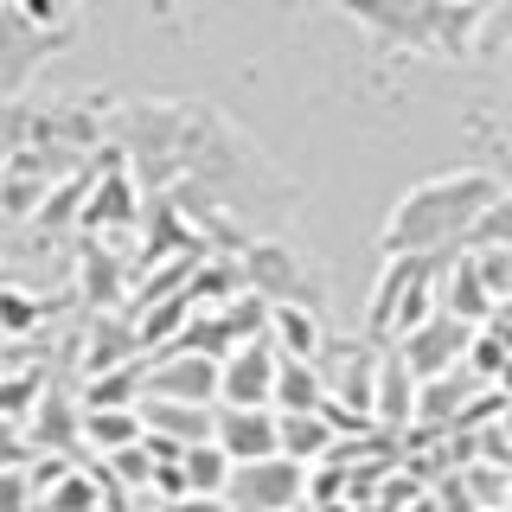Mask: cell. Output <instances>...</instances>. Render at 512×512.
<instances>
[{"instance_id":"6da1fadb","label":"cell","mask_w":512,"mask_h":512,"mask_svg":"<svg viewBox=\"0 0 512 512\" xmlns=\"http://www.w3.org/2000/svg\"><path fill=\"white\" fill-rule=\"evenodd\" d=\"M180 180L199 186L218 212L231 218H276L295 205V186L269 167V154L218 109H186V135H180Z\"/></svg>"},{"instance_id":"7a4b0ae2","label":"cell","mask_w":512,"mask_h":512,"mask_svg":"<svg viewBox=\"0 0 512 512\" xmlns=\"http://www.w3.org/2000/svg\"><path fill=\"white\" fill-rule=\"evenodd\" d=\"M500 180L493 173H436V180L410 186L404 199L391 205V218H384L378 231V250L384 256H429V250H461L468 244V231L480 224V212H487L493 199H500Z\"/></svg>"},{"instance_id":"3957f363","label":"cell","mask_w":512,"mask_h":512,"mask_svg":"<svg viewBox=\"0 0 512 512\" xmlns=\"http://www.w3.org/2000/svg\"><path fill=\"white\" fill-rule=\"evenodd\" d=\"M461 250H429V256H384L378 288L365 301V340H404L423 320L442 314V269Z\"/></svg>"},{"instance_id":"277c9868","label":"cell","mask_w":512,"mask_h":512,"mask_svg":"<svg viewBox=\"0 0 512 512\" xmlns=\"http://www.w3.org/2000/svg\"><path fill=\"white\" fill-rule=\"evenodd\" d=\"M244 263V288L263 295L269 308H314L327 314V276L282 237H250V250L237 256Z\"/></svg>"},{"instance_id":"5b68a950","label":"cell","mask_w":512,"mask_h":512,"mask_svg":"<svg viewBox=\"0 0 512 512\" xmlns=\"http://www.w3.org/2000/svg\"><path fill=\"white\" fill-rule=\"evenodd\" d=\"M384 52H442V0H340Z\"/></svg>"},{"instance_id":"8992f818","label":"cell","mask_w":512,"mask_h":512,"mask_svg":"<svg viewBox=\"0 0 512 512\" xmlns=\"http://www.w3.org/2000/svg\"><path fill=\"white\" fill-rule=\"evenodd\" d=\"M224 500H231V512H295L308 500V468L288 461V455L244 461V468H231V480H224Z\"/></svg>"},{"instance_id":"52a82bcc","label":"cell","mask_w":512,"mask_h":512,"mask_svg":"<svg viewBox=\"0 0 512 512\" xmlns=\"http://www.w3.org/2000/svg\"><path fill=\"white\" fill-rule=\"evenodd\" d=\"M218 365H224V359H205V352L167 346L154 365H141V397H160V404H199V410H212V404H218Z\"/></svg>"},{"instance_id":"ba28073f","label":"cell","mask_w":512,"mask_h":512,"mask_svg":"<svg viewBox=\"0 0 512 512\" xmlns=\"http://www.w3.org/2000/svg\"><path fill=\"white\" fill-rule=\"evenodd\" d=\"M474 333L480 327H468V320H455V314H436V320H423L416 333H404L391 352L416 372V384L423 378H442V372H461L468 365V346H474Z\"/></svg>"},{"instance_id":"9c48e42d","label":"cell","mask_w":512,"mask_h":512,"mask_svg":"<svg viewBox=\"0 0 512 512\" xmlns=\"http://www.w3.org/2000/svg\"><path fill=\"white\" fill-rule=\"evenodd\" d=\"M64 39H71V32H39L32 20H20V7H0V103L20 96L32 84V71H39Z\"/></svg>"},{"instance_id":"30bf717a","label":"cell","mask_w":512,"mask_h":512,"mask_svg":"<svg viewBox=\"0 0 512 512\" xmlns=\"http://www.w3.org/2000/svg\"><path fill=\"white\" fill-rule=\"evenodd\" d=\"M276 365H282V352L269 346V333H263V340H250V346H237L231 359L218 365V404L224 410H269Z\"/></svg>"},{"instance_id":"8fae6325","label":"cell","mask_w":512,"mask_h":512,"mask_svg":"<svg viewBox=\"0 0 512 512\" xmlns=\"http://www.w3.org/2000/svg\"><path fill=\"white\" fill-rule=\"evenodd\" d=\"M26 448L32 455H71L77 442H84V404H71V397L58 391V384H45L39 404L26 410Z\"/></svg>"},{"instance_id":"7c38bea8","label":"cell","mask_w":512,"mask_h":512,"mask_svg":"<svg viewBox=\"0 0 512 512\" xmlns=\"http://www.w3.org/2000/svg\"><path fill=\"white\" fill-rule=\"evenodd\" d=\"M474 397H493V391L468 372L423 378V391H416V423L423 429H461V423H474Z\"/></svg>"},{"instance_id":"4fadbf2b","label":"cell","mask_w":512,"mask_h":512,"mask_svg":"<svg viewBox=\"0 0 512 512\" xmlns=\"http://www.w3.org/2000/svg\"><path fill=\"white\" fill-rule=\"evenodd\" d=\"M224 455H231V468H244V461H269L282 455V429H276V410H224L218 404V436H212Z\"/></svg>"},{"instance_id":"5bb4252c","label":"cell","mask_w":512,"mask_h":512,"mask_svg":"<svg viewBox=\"0 0 512 512\" xmlns=\"http://www.w3.org/2000/svg\"><path fill=\"white\" fill-rule=\"evenodd\" d=\"M77 288H84V308L90 314H116L122 295H128V263L116 256V244H103V237H90L84 250H77Z\"/></svg>"},{"instance_id":"9a60e30c","label":"cell","mask_w":512,"mask_h":512,"mask_svg":"<svg viewBox=\"0 0 512 512\" xmlns=\"http://www.w3.org/2000/svg\"><path fill=\"white\" fill-rule=\"evenodd\" d=\"M269 346L282 352V359H301V365H320V352H327V314L314 308H269Z\"/></svg>"},{"instance_id":"2e32d148","label":"cell","mask_w":512,"mask_h":512,"mask_svg":"<svg viewBox=\"0 0 512 512\" xmlns=\"http://www.w3.org/2000/svg\"><path fill=\"white\" fill-rule=\"evenodd\" d=\"M416 372L397 352H384L378 359V384H372V423H384V429H410L416 423Z\"/></svg>"},{"instance_id":"e0dca14e","label":"cell","mask_w":512,"mask_h":512,"mask_svg":"<svg viewBox=\"0 0 512 512\" xmlns=\"http://www.w3.org/2000/svg\"><path fill=\"white\" fill-rule=\"evenodd\" d=\"M141 423H148V436L173 442V448H192V442H212V436H218V410L160 404V397H141Z\"/></svg>"},{"instance_id":"ac0fdd59","label":"cell","mask_w":512,"mask_h":512,"mask_svg":"<svg viewBox=\"0 0 512 512\" xmlns=\"http://www.w3.org/2000/svg\"><path fill=\"white\" fill-rule=\"evenodd\" d=\"M269 410L276 416H327V372H320V365H301V359H282Z\"/></svg>"},{"instance_id":"d6986e66","label":"cell","mask_w":512,"mask_h":512,"mask_svg":"<svg viewBox=\"0 0 512 512\" xmlns=\"http://www.w3.org/2000/svg\"><path fill=\"white\" fill-rule=\"evenodd\" d=\"M442 314H455V320H468V327H487L493 320V295H487V282L474 276V263H468V250L455 256V263L442 269Z\"/></svg>"},{"instance_id":"ffe728a7","label":"cell","mask_w":512,"mask_h":512,"mask_svg":"<svg viewBox=\"0 0 512 512\" xmlns=\"http://www.w3.org/2000/svg\"><path fill=\"white\" fill-rule=\"evenodd\" d=\"M276 429H282V455L301 461V468H314V461H327L340 448V423L333 416H276Z\"/></svg>"},{"instance_id":"44dd1931","label":"cell","mask_w":512,"mask_h":512,"mask_svg":"<svg viewBox=\"0 0 512 512\" xmlns=\"http://www.w3.org/2000/svg\"><path fill=\"white\" fill-rule=\"evenodd\" d=\"M141 436H148V423H141V404L135 410H84V442L96 448V455H122V448H135Z\"/></svg>"},{"instance_id":"7402d4cb","label":"cell","mask_w":512,"mask_h":512,"mask_svg":"<svg viewBox=\"0 0 512 512\" xmlns=\"http://www.w3.org/2000/svg\"><path fill=\"white\" fill-rule=\"evenodd\" d=\"M180 474H186V493H224L231 455L218 442H192V448H180Z\"/></svg>"},{"instance_id":"603a6c76","label":"cell","mask_w":512,"mask_h":512,"mask_svg":"<svg viewBox=\"0 0 512 512\" xmlns=\"http://www.w3.org/2000/svg\"><path fill=\"white\" fill-rule=\"evenodd\" d=\"M39 506H45V512H96V506H103V480H96V474H77V468H64V474H58V487L45 493Z\"/></svg>"},{"instance_id":"cb8c5ba5","label":"cell","mask_w":512,"mask_h":512,"mask_svg":"<svg viewBox=\"0 0 512 512\" xmlns=\"http://www.w3.org/2000/svg\"><path fill=\"white\" fill-rule=\"evenodd\" d=\"M468 263H474V276L487 282L493 308H500V301H512V244H487V250H468Z\"/></svg>"},{"instance_id":"d4e9b609","label":"cell","mask_w":512,"mask_h":512,"mask_svg":"<svg viewBox=\"0 0 512 512\" xmlns=\"http://www.w3.org/2000/svg\"><path fill=\"white\" fill-rule=\"evenodd\" d=\"M154 468H160V455H154L148 436H141L135 448H122V455H109V474H116V487H154Z\"/></svg>"},{"instance_id":"484cf974","label":"cell","mask_w":512,"mask_h":512,"mask_svg":"<svg viewBox=\"0 0 512 512\" xmlns=\"http://www.w3.org/2000/svg\"><path fill=\"white\" fill-rule=\"evenodd\" d=\"M512 359V352H506V340H500V333H487V327H480L474 333V346H468V365H461V372H468V378H480V384H487V391H493V378H500V365Z\"/></svg>"},{"instance_id":"4316f807","label":"cell","mask_w":512,"mask_h":512,"mask_svg":"<svg viewBox=\"0 0 512 512\" xmlns=\"http://www.w3.org/2000/svg\"><path fill=\"white\" fill-rule=\"evenodd\" d=\"M512 52V0H493L480 13V39H474V58H500Z\"/></svg>"},{"instance_id":"83f0119b","label":"cell","mask_w":512,"mask_h":512,"mask_svg":"<svg viewBox=\"0 0 512 512\" xmlns=\"http://www.w3.org/2000/svg\"><path fill=\"white\" fill-rule=\"evenodd\" d=\"M487 244H512V192H500V199L480 212V224L468 231V244H461V250H487Z\"/></svg>"},{"instance_id":"f1b7e54d","label":"cell","mask_w":512,"mask_h":512,"mask_svg":"<svg viewBox=\"0 0 512 512\" xmlns=\"http://www.w3.org/2000/svg\"><path fill=\"white\" fill-rule=\"evenodd\" d=\"M39 506V487H32V468H0V512H32Z\"/></svg>"},{"instance_id":"f546056e","label":"cell","mask_w":512,"mask_h":512,"mask_svg":"<svg viewBox=\"0 0 512 512\" xmlns=\"http://www.w3.org/2000/svg\"><path fill=\"white\" fill-rule=\"evenodd\" d=\"M39 327V301L26 288H0V333H32Z\"/></svg>"},{"instance_id":"4dcf8cb0","label":"cell","mask_w":512,"mask_h":512,"mask_svg":"<svg viewBox=\"0 0 512 512\" xmlns=\"http://www.w3.org/2000/svg\"><path fill=\"white\" fill-rule=\"evenodd\" d=\"M13 7H20V20H32L39 32H71L77 0H13Z\"/></svg>"},{"instance_id":"1f68e13d","label":"cell","mask_w":512,"mask_h":512,"mask_svg":"<svg viewBox=\"0 0 512 512\" xmlns=\"http://www.w3.org/2000/svg\"><path fill=\"white\" fill-rule=\"evenodd\" d=\"M167 512H231V500H224V493H186V500H173Z\"/></svg>"},{"instance_id":"d6a6232c","label":"cell","mask_w":512,"mask_h":512,"mask_svg":"<svg viewBox=\"0 0 512 512\" xmlns=\"http://www.w3.org/2000/svg\"><path fill=\"white\" fill-rule=\"evenodd\" d=\"M493 397H500V404H512V359L500 365V378H493Z\"/></svg>"},{"instance_id":"836d02e7","label":"cell","mask_w":512,"mask_h":512,"mask_svg":"<svg viewBox=\"0 0 512 512\" xmlns=\"http://www.w3.org/2000/svg\"><path fill=\"white\" fill-rule=\"evenodd\" d=\"M500 436H506V448H512V404H500Z\"/></svg>"},{"instance_id":"e575fe53","label":"cell","mask_w":512,"mask_h":512,"mask_svg":"<svg viewBox=\"0 0 512 512\" xmlns=\"http://www.w3.org/2000/svg\"><path fill=\"white\" fill-rule=\"evenodd\" d=\"M7 160H13V141H7V135H0V173H7Z\"/></svg>"},{"instance_id":"d590c367","label":"cell","mask_w":512,"mask_h":512,"mask_svg":"<svg viewBox=\"0 0 512 512\" xmlns=\"http://www.w3.org/2000/svg\"><path fill=\"white\" fill-rule=\"evenodd\" d=\"M500 512H512V487H506V506H500Z\"/></svg>"},{"instance_id":"8d00e7d4","label":"cell","mask_w":512,"mask_h":512,"mask_svg":"<svg viewBox=\"0 0 512 512\" xmlns=\"http://www.w3.org/2000/svg\"><path fill=\"white\" fill-rule=\"evenodd\" d=\"M0 7H13V0H0Z\"/></svg>"},{"instance_id":"74e56055","label":"cell","mask_w":512,"mask_h":512,"mask_svg":"<svg viewBox=\"0 0 512 512\" xmlns=\"http://www.w3.org/2000/svg\"><path fill=\"white\" fill-rule=\"evenodd\" d=\"M480 7H493V0H480Z\"/></svg>"},{"instance_id":"f35d334b","label":"cell","mask_w":512,"mask_h":512,"mask_svg":"<svg viewBox=\"0 0 512 512\" xmlns=\"http://www.w3.org/2000/svg\"><path fill=\"white\" fill-rule=\"evenodd\" d=\"M448 7H455V0H448Z\"/></svg>"},{"instance_id":"ab89813d","label":"cell","mask_w":512,"mask_h":512,"mask_svg":"<svg viewBox=\"0 0 512 512\" xmlns=\"http://www.w3.org/2000/svg\"><path fill=\"white\" fill-rule=\"evenodd\" d=\"M0 250H7V244H0Z\"/></svg>"}]
</instances>
